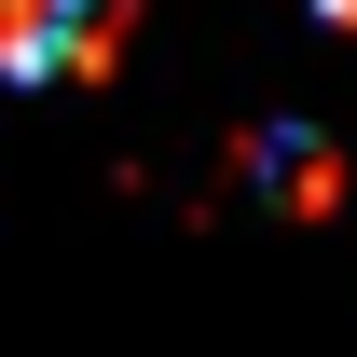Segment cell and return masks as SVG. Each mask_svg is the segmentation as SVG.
<instances>
[{
    "label": "cell",
    "mask_w": 357,
    "mask_h": 357,
    "mask_svg": "<svg viewBox=\"0 0 357 357\" xmlns=\"http://www.w3.org/2000/svg\"><path fill=\"white\" fill-rule=\"evenodd\" d=\"M124 55V0H0V83H96Z\"/></svg>",
    "instance_id": "6da1fadb"
},
{
    "label": "cell",
    "mask_w": 357,
    "mask_h": 357,
    "mask_svg": "<svg viewBox=\"0 0 357 357\" xmlns=\"http://www.w3.org/2000/svg\"><path fill=\"white\" fill-rule=\"evenodd\" d=\"M248 165H261V192L289 206V220H330V192H344V151H330L316 124H275L261 151H248Z\"/></svg>",
    "instance_id": "7a4b0ae2"
},
{
    "label": "cell",
    "mask_w": 357,
    "mask_h": 357,
    "mask_svg": "<svg viewBox=\"0 0 357 357\" xmlns=\"http://www.w3.org/2000/svg\"><path fill=\"white\" fill-rule=\"evenodd\" d=\"M316 28H357V0H316Z\"/></svg>",
    "instance_id": "3957f363"
}]
</instances>
